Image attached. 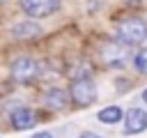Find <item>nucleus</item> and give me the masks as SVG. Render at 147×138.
Segmentation results:
<instances>
[{
	"label": "nucleus",
	"instance_id": "nucleus-16",
	"mask_svg": "<svg viewBox=\"0 0 147 138\" xmlns=\"http://www.w3.org/2000/svg\"><path fill=\"white\" fill-rule=\"evenodd\" d=\"M80 138H83V136H80Z\"/></svg>",
	"mask_w": 147,
	"mask_h": 138
},
{
	"label": "nucleus",
	"instance_id": "nucleus-11",
	"mask_svg": "<svg viewBox=\"0 0 147 138\" xmlns=\"http://www.w3.org/2000/svg\"><path fill=\"white\" fill-rule=\"evenodd\" d=\"M133 64H136V69H138L140 74H145V76H147V48H140V51L136 53Z\"/></svg>",
	"mask_w": 147,
	"mask_h": 138
},
{
	"label": "nucleus",
	"instance_id": "nucleus-15",
	"mask_svg": "<svg viewBox=\"0 0 147 138\" xmlns=\"http://www.w3.org/2000/svg\"><path fill=\"white\" fill-rule=\"evenodd\" d=\"M2 2H5V0H0V5H2Z\"/></svg>",
	"mask_w": 147,
	"mask_h": 138
},
{
	"label": "nucleus",
	"instance_id": "nucleus-14",
	"mask_svg": "<svg viewBox=\"0 0 147 138\" xmlns=\"http://www.w3.org/2000/svg\"><path fill=\"white\" fill-rule=\"evenodd\" d=\"M142 101H145V103H147V90H145V92H142Z\"/></svg>",
	"mask_w": 147,
	"mask_h": 138
},
{
	"label": "nucleus",
	"instance_id": "nucleus-3",
	"mask_svg": "<svg viewBox=\"0 0 147 138\" xmlns=\"http://www.w3.org/2000/svg\"><path fill=\"white\" fill-rule=\"evenodd\" d=\"M71 99L78 103V106H87L96 99V87H94V80L90 76H78L74 83H71Z\"/></svg>",
	"mask_w": 147,
	"mask_h": 138
},
{
	"label": "nucleus",
	"instance_id": "nucleus-8",
	"mask_svg": "<svg viewBox=\"0 0 147 138\" xmlns=\"http://www.w3.org/2000/svg\"><path fill=\"white\" fill-rule=\"evenodd\" d=\"M46 106H48L51 110H64V108L69 106V97H67V92L60 90V87L48 90V92H46Z\"/></svg>",
	"mask_w": 147,
	"mask_h": 138
},
{
	"label": "nucleus",
	"instance_id": "nucleus-12",
	"mask_svg": "<svg viewBox=\"0 0 147 138\" xmlns=\"http://www.w3.org/2000/svg\"><path fill=\"white\" fill-rule=\"evenodd\" d=\"M32 138H53V133H48V131H41V133H34Z\"/></svg>",
	"mask_w": 147,
	"mask_h": 138
},
{
	"label": "nucleus",
	"instance_id": "nucleus-10",
	"mask_svg": "<svg viewBox=\"0 0 147 138\" xmlns=\"http://www.w3.org/2000/svg\"><path fill=\"white\" fill-rule=\"evenodd\" d=\"M96 117H99V122H103V124H115V122H119V120L124 117V113H122L119 106H106V108L99 110Z\"/></svg>",
	"mask_w": 147,
	"mask_h": 138
},
{
	"label": "nucleus",
	"instance_id": "nucleus-9",
	"mask_svg": "<svg viewBox=\"0 0 147 138\" xmlns=\"http://www.w3.org/2000/svg\"><path fill=\"white\" fill-rule=\"evenodd\" d=\"M39 32H41V28L34 21H21L11 28V34L18 37V39H30V37H37Z\"/></svg>",
	"mask_w": 147,
	"mask_h": 138
},
{
	"label": "nucleus",
	"instance_id": "nucleus-4",
	"mask_svg": "<svg viewBox=\"0 0 147 138\" xmlns=\"http://www.w3.org/2000/svg\"><path fill=\"white\" fill-rule=\"evenodd\" d=\"M39 74V64L32 57H16L11 62V78L16 83H30Z\"/></svg>",
	"mask_w": 147,
	"mask_h": 138
},
{
	"label": "nucleus",
	"instance_id": "nucleus-13",
	"mask_svg": "<svg viewBox=\"0 0 147 138\" xmlns=\"http://www.w3.org/2000/svg\"><path fill=\"white\" fill-rule=\"evenodd\" d=\"M83 138H99L96 133H83Z\"/></svg>",
	"mask_w": 147,
	"mask_h": 138
},
{
	"label": "nucleus",
	"instance_id": "nucleus-1",
	"mask_svg": "<svg viewBox=\"0 0 147 138\" xmlns=\"http://www.w3.org/2000/svg\"><path fill=\"white\" fill-rule=\"evenodd\" d=\"M117 39L126 46H138L142 41H147V23L142 18H124L117 25Z\"/></svg>",
	"mask_w": 147,
	"mask_h": 138
},
{
	"label": "nucleus",
	"instance_id": "nucleus-7",
	"mask_svg": "<svg viewBox=\"0 0 147 138\" xmlns=\"http://www.w3.org/2000/svg\"><path fill=\"white\" fill-rule=\"evenodd\" d=\"M37 124V113L32 108H18L11 113V126L18 129V131H25V129H32Z\"/></svg>",
	"mask_w": 147,
	"mask_h": 138
},
{
	"label": "nucleus",
	"instance_id": "nucleus-2",
	"mask_svg": "<svg viewBox=\"0 0 147 138\" xmlns=\"http://www.w3.org/2000/svg\"><path fill=\"white\" fill-rule=\"evenodd\" d=\"M129 46L122 44V41H106L99 51L101 60L108 64V67H124L126 60H129Z\"/></svg>",
	"mask_w": 147,
	"mask_h": 138
},
{
	"label": "nucleus",
	"instance_id": "nucleus-5",
	"mask_svg": "<svg viewBox=\"0 0 147 138\" xmlns=\"http://www.w3.org/2000/svg\"><path fill=\"white\" fill-rule=\"evenodd\" d=\"M60 2L62 0H21V9L32 18H44L51 16L60 7Z\"/></svg>",
	"mask_w": 147,
	"mask_h": 138
},
{
	"label": "nucleus",
	"instance_id": "nucleus-6",
	"mask_svg": "<svg viewBox=\"0 0 147 138\" xmlns=\"http://www.w3.org/2000/svg\"><path fill=\"white\" fill-rule=\"evenodd\" d=\"M145 129H147V113L142 108H131L124 115V131L129 136H136V133H142Z\"/></svg>",
	"mask_w": 147,
	"mask_h": 138
}]
</instances>
